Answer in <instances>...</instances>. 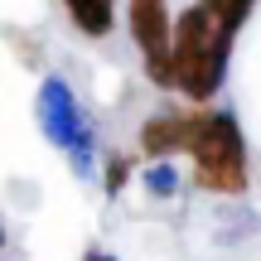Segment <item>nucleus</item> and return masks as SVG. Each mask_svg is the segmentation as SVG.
Here are the masks:
<instances>
[{
	"label": "nucleus",
	"instance_id": "obj_8",
	"mask_svg": "<svg viewBox=\"0 0 261 261\" xmlns=\"http://www.w3.org/2000/svg\"><path fill=\"white\" fill-rule=\"evenodd\" d=\"M83 261H116V256H102V252H92V256H83Z\"/></svg>",
	"mask_w": 261,
	"mask_h": 261
},
{
	"label": "nucleus",
	"instance_id": "obj_6",
	"mask_svg": "<svg viewBox=\"0 0 261 261\" xmlns=\"http://www.w3.org/2000/svg\"><path fill=\"white\" fill-rule=\"evenodd\" d=\"M126 174H130V165H126V160H112V165H107V189L116 194V189L126 184Z\"/></svg>",
	"mask_w": 261,
	"mask_h": 261
},
{
	"label": "nucleus",
	"instance_id": "obj_3",
	"mask_svg": "<svg viewBox=\"0 0 261 261\" xmlns=\"http://www.w3.org/2000/svg\"><path fill=\"white\" fill-rule=\"evenodd\" d=\"M126 19H130L136 48L145 54V77L155 87H179V73H174V15H169V0H130Z\"/></svg>",
	"mask_w": 261,
	"mask_h": 261
},
{
	"label": "nucleus",
	"instance_id": "obj_4",
	"mask_svg": "<svg viewBox=\"0 0 261 261\" xmlns=\"http://www.w3.org/2000/svg\"><path fill=\"white\" fill-rule=\"evenodd\" d=\"M194 126H198V112H165V116H150L140 126V150L150 160H165L174 150H189L194 140Z\"/></svg>",
	"mask_w": 261,
	"mask_h": 261
},
{
	"label": "nucleus",
	"instance_id": "obj_7",
	"mask_svg": "<svg viewBox=\"0 0 261 261\" xmlns=\"http://www.w3.org/2000/svg\"><path fill=\"white\" fill-rule=\"evenodd\" d=\"M150 189H155V194H169V189H174V174H169L165 165H160V169H150Z\"/></svg>",
	"mask_w": 261,
	"mask_h": 261
},
{
	"label": "nucleus",
	"instance_id": "obj_1",
	"mask_svg": "<svg viewBox=\"0 0 261 261\" xmlns=\"http://www.w3.org/2000/svg\"><path fill=\"white\" fill-rule=\"evenodd\" d=\"M252 5L256 0H189L174 15V73L189 102H208L223 87L232 39Z\"/></svg>",
	"mask_w": 261,
	"mask_h": 261
},
{
	"label": "nucleus",
	"instance_id": "obj_5",
	"mask_svg": "<svg viewBox=\"0 0 261 261\" xmlns=\"http://www.w3.org/2000/svg\"><path fill=\"white\" fill-rule=\"evenodd\" d=\"M63 10L73 19V29L87 39H107L116 24V0H63Z\"/></svg>",
	"mask_w": 261,
	"mask_h": 261
},
{
	"label": "nucleus",
	"instance_id": "obj_2",
	"mask_svg": "<svg viewBox=\"0 0 261 261\" xmlns=\"http://www.w3.org/2000/svg\"><path fill=\"white\" fill-rule=\"evenodd\" d=\"M189 155H194L198 189H208V194H242L247 189V145L227 112H198Z\"/></svg>",
	"mask_w": 261,
	"mask_h": 261
}]
</instances>
